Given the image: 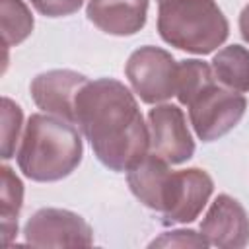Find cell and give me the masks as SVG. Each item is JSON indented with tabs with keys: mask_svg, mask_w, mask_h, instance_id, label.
<instances>
[{
	"mask_svg": "<svg viewBox=\"0 0 249 249\" xmlns=\"http://www.w3.org/2000/svg\"><path fill=\"white\" fill-rule=\"evenodd\" d=\"M74 124L113 171H128L150 152V128L132 91L119 80H88L76 95Z\"/></svg>",
	"mask_w": 249,
	"mask_h": 249,
	"instance_id": "cell-1",
	"label": "cell"
},
{
	"mask_svg": "<svg viewBox=\"0 0 249 249\" xmlns=\"http://www.w3.org/2000/svg\"><path fill=\"white\" fill-rule=\"evenodd\" d=\"M126 179L132 195L144 206L161 212L167 224L193 222L214 189V181L204 169L173 171L167 161L150 152L128 169Z\"/></svg>",
	"mask_w": 249,
	"mask_h": 249,
	"instance_id": "cell-2",
	"label": "cell"
},
{
	"mask_svg": "<svg viewBox=\"0 0 249 249\" xmlns=\"http://www.w3.org/2000/svg\"><path fill=\"white\" fill-rule=\"evenodd\" d=\"M82 154V136L74 123L51 113H35L27 119L16 156L27 179L51 183L68 177L80 165Z\"/></svg>",
	"mask_w": 249,
	"mask_h": 249,
	"instance_id": "cell-3",
	"label": "cell"
},
{
	"mask_svg": "<svg viewBox=\"0 0 249 249\" xmlns=\"http://www.w3.org/2000/svg\"><path fill=\"white\" fill-rule=\"evenodd\" d=\"M160 37L193 54L216 51L230 33V25L214 0H160Z\"/></svg>",
	"mask_w": 249,
	"mask_h": 249,
	"instance_id": "cell-4",
	"label": "cell"
},
{
	"mask_svg": "<svg viewBox=\"0 0 249 249\" xmlns=\"http://www.w3.org/2000/svg\"><path fill=\"white\" fill-rule=\"evenodd\" d=\"M185 105L196 136L202 142H212L228 134L241 121L247 109V99L239 91L224 88L214 78L204 84Z\"/></svg>",
	"mask_w": 249,
	"mask_h": 249,
	"instance_id": "cell-5",
	"label": "cell"
},
{
	"mask_svg": "<svg viewBox=\"0 0 249 249\" xmlns=\"http://www.w3.org/2000/svg\"><path fill=\"white\" fill-rule=\"evenodd\" d=\"M177 70L179 62L160 47L136 49L124 66V74L134 93L144 103H161L177 93Z\"/></svg>",
	"mask_w": 249,
	"mask_h": 249,
	"instance_id": "cell-6",
	"label": "cell"
},
{
	"mask_svg": "<svg viewBox=\"0 0 249 249\" xmlns=\"http://www.w3.org/2000/svg\"><path fill=\"white\" fill-rule=\"evenodd\" d=\"M25 241L35 247H89L93 231L89 224L62 208H41L25 224Z\"/></svg>",
	"mask_w": 249,
	"mask_h": 249,
	"instance_id": "cell-7",
	"label": "cell"
},
{
	"mask_svg": "<svg viewBox=\"0 0 249 249\" xmlns=\"http://www.w3.org/2000/svg\"><path fill=\"white\" fill-rule=\"evenodd\" d=\"M150 154L175 165L195 154V140L189 132L187 119L177 105L161 103L148 113Z\"/></svg>",
	"mask_w": 249,
	"mask_h": 249,
	"instance_id": "cell-8",
	"label": "cell"
},
{
	"mask_svg": "<svg viewBox=\"0 0 249 249\" xmlns=\"http://www.w3.org/2000/svg\"><path fill=\"white\" fill-rule=\"evenodd\" d=\"M200 233L216 247H245L249 241V216L235 198L218 195L200 224Z\"/></svg>",
	"mask_w": 249,
	"mask_h": 249,
	"instance_id": "cell-9",
	"label": "cell"
},
{
	"mask_svg": "<svg viewBox=\"0 0 249 249\" xmlns=\"http://www.w3.org/2000/svg\"><path fill=\"white\" fill-rule=\"evenodd\" d=\"M86 82L88 78L74 70H49L35 76L29 89L39 109L74 123L76 95Z\"/></svg>",
	"mask_w": 249,
	"mask_h": 249,
	"instance_id": "cell-10",
	"label": "cell"
},
{
	"mask_svg": "<svg viewBox=\"0 0 249 249\" xmlns=\"http://www.w3.org/2000/svg\"><path fill=\"white\" fill-rule=\"evenodd\" d=\"M148 16V0H89L88 19L103 33L126 37L138 33Z\"/></svg>",
	"mask_w": 249,
	"mask_h": 249,
	"instance_id": "cell-11",
	"label": "cell"
},
{
	"mask_svg": "<svg viewBox=\"0 0 249 249\" xmlns=\"http://www.w3.org/2000/svg\"><path fill=\"white\" fill-rule=\"evenodd\" d=\"M214 78L228 89L249 91V51L241 45H228L212 58Z\"/></svg>",
	"mask_w": 249,
	"mask_h": 249,
	"instance_id": "cell-12",
	"label": "cell"
},
{
	"mask_svg": "<svg viewBox=\"0 0 249 249\" xmlns=\"http://www.w3.org/2000/svg\"><path fill=\"white\" fill-rule=\"evenodd\" d=\"M0 212H2V243L8 245L18 233V214L23 204V185L12 167H0Z\"/></svg>",
	"mask_w": 249,
	"mask_h": 249,
	"instance_id": "cell-13",
	"label": "cell"
},
{
	"mask_svg": "<svg viewBox=\"0 0 249 249\" xmlns=\"http://www.w3.org/2000/svg\"><path fill=\"white\" fill-rule=\"evenodd\" d=\"M4 47H16L33 31V16L21 0H0Z\"/></svg>",
	"mask_w": 249,
	"mask_h": 249,
	"instance_id": "cell-14",
	"label": "cell"
},
{
	"mask_svg": "<svg viewBox=\"0 0 249 249\" xmlns=\"http://www.w3.org/2000/svg\"><path fill=\"white\" fill-rule=\"evenodd\" d=\"M23 113L10 97H2V158L10 160L16 154L18 136L21 130Z\"/></svg>",
	"mask_w": 249,
	"mask_h": 249,
	"instance_id": "cell-15",
	"label": "cell"
},
{
	"mask_svg": "<svg viewBox=\"0 0 249 249\" xmlns=\"http://www.w3.org/2000/svg\"><path fill=\"white\" fill-rule=\"evenodd\" d=\"M206 247L210 245L206 237L200 233L196 235L193 230H175V231H165L161 237L154 239L150 247Z\"/></svg>",
	"mask_w": 249,
	"mask_h": 249,
	"instance_id": "cell-16",
	"label": "cell"
},
{
	"mask_svg": "<svg viewBox=\"0 0 249 249\" xmlns=\"http://www.w3.org/2000/svg\"><path fill=\"white\" fill-rule=\"evenodd\" d=\"M33 8L47 18H62L78 12L84 0H31Z\"/></svg>",
	"mask_w": 249,
	"mask_h": 249,
	"instance_id": "cell-17",
	"label": "cell"
},
{
	"mask_svg": "<svg viewBox=\"0 0 249 249\" xmlns=\"http://www.w3.org/2000/svg\"><path fill=\"white\" fill-rule=\"evenodd\" d=\"M239 31H241V37L249 43V4L241 10V16H239Z\"/></svg>",
	"mask_w": 249,
	"mask_h": 249,
	"instance_id": "cell-18",
	"label": "cell"
}]
</instances>
